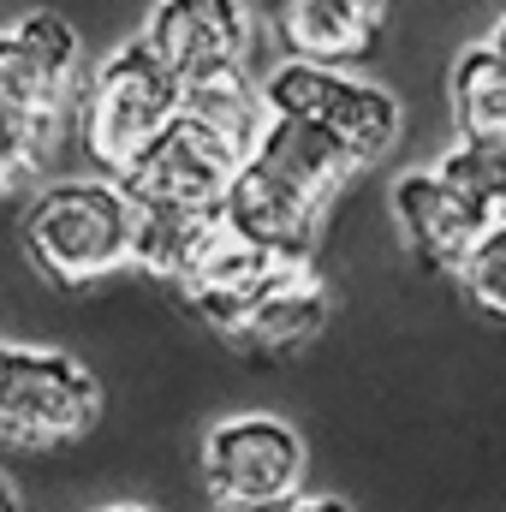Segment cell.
<instances>
[{"label": "cell", "mask_w": 506, "mask_h": 512, "mask_svg": "<svg viewBox=\"0 0 506 512\" xmlns=\"http://www.w3.org/2000/svg\"><path fill=\"white\" fill-rule=\"evenodd\" d=\"M459 280H465V292H471L489 316H506V221L483 233V245L465 256Z\"/></svg>", "instance_id": "ac0fdd59"}, {"label": "cell", "mask_w": 506, "mask_h": 512, "mask_svg": "<svg viewBox=\"0 0 506 512\" xmlns=\"http://www.w3.org/2000/svg\"><path fill=\"white\" fill-rule=\"evenodd\" d=\"M322 322H328V292H322V280H316L310 268H292V274L256 304V316L245 322V340H256L262 352H292V346H304Z\"/></svg>", "instance_id": "5bb4252c"}, {"label": "cell", "mask_w": 506, "mask_h": 512, "mask_svg": "<svg viewBox=\"0 0 506 512\" xmlns=\"http://www.w3.org/2000/svg\"><path fill=\"white\" fill-rule=\"evenodd\" d=\"M185 108V84L179 72L149 48V36H137L126 48H114L84 90V149L114 167V179L131 161L179 120Z\"/></svg>", "instance_id": "7a4b0ae2"}, {"label": "cell", "mask_w": 506, "mask_h": 512, "mask_svg": "<svg viewBox=\"0 0 506 512\" xmlns=\"http://www.w3.org/2000/svg\"><path fill=\"white\" fill-rule=\"evenodd\" d=\"M221 215H227V227H233V233H245L251 245L286 256V262H298V268H310L322 209H316V203H304L298 191H286L280 179H268L251 155H245V167H239V179H233V191H227V209H221Z\"/></svg>", "instance_id": "7c38bea8"}, {"label": "cell", "mask_w": 506, "mask_h": 512, "mask_svg": "<svg viewBox=\"0 0 506 512\" xmlns=\"http://www.w3.org/2000/svg\"><path fill=\"white\" fill-rule=\"evenodd\" d=\"M495 48H501V54H506V24H501V30H495Z\"/></svg>", "instance_id": "7402d4cb"}, {"label": "cell", "mask_w": 506, "mask_h": 512, "mask_svg": "<svg viewBox=\"0 0 506 512\" xmlns=\"http://www.w3.org/2000/svg\"><path fill=\"white\" fill-rule=\"evenodd\" d=\"M292 268H298V262L251 245V239L233 233L227 215H221V227L209 233V245H203L197 262L185 268L179 292H185V304H191L203 322H215V328H227V334H245V322L256 316V304H262Z\"/></svg>", "instance_id": "52a82bcc"}, {"label": "cell", "mask_w": 506, "mask_h": 512, "mask_svg": "<svg viewBox=\"0 0 506 512\" xmlns=\"http://www.w3.org/2000/svg\"><path fill=\"white\" fill-rule=\"evenodd\" d=\"M102 411L96 376L48 346H0V441L66 447Z\"/></svg>", "instance_id": "277c9868"}, {"label": "cell", "mask_w": 506, "mask_h": 512, "mask_svg": "<svg viewBox=\"0 0 506 512\" xmlns=\"http://www.w3.org/2000/svg\"><path fill=\"white\" fill-rule=\"evenodd\" d=\"M251 149H239L227 131H215L209 120L185 114L161 131L126 173L120 191L131 197V209H179V215H221L227 191L239 179Z\"/></svg>", "instance_id": "3957f363"}, {"label": "cell", "mask_w": 506, "mask_h": 512, "mask_svg": "<svg viewBox=\"0 0 506 512\" xmlns=\"http://www.w3.org/2000/svg\"><path fill=\"white\" fill-rule=\"evenodd\" d=\"M78 84V36L54 12H24L12 30H0V108L54 120Z\"/></svg>", "instance_id": "ba28073f"}, {"label": "cell", "mask_w": 506, "mask_h": 512, "mask_svg": "<svg viewBox=\"0 0 506 512\" xmlns=\"http://www.w3.org/2000/svg\"><path fill=\"white\" fill-rule=\"evenodd\" d=\"M42 137H48L42 120L0 108V191H6V185H18V179L42 161Z\"/></svg>", "instance_id": "d6986e66"}, {"label": "cell", "mask_w": 506, "mask_h": 512, "mask_svg": "<svg viewBox=\"0 0 506 512\" xmlns=\"http://www.w3.org/2000/svg\"><path fill=\"white\" fill-rule=\"evenodd\" d=\"M262 102L268 114H286V120H310L328 137H340L358 167L381 161L399 137V102L381 90V84H364V78H346L340 66H310V60H286L262 78Z\"/></svg>", "instance_id": "5b68a950"}, {"label": "cell", "mask_w": 506, "mask_h": 512, "mask_svg": "<svg viewBox=\"0 0 506 512\" xmlns=\"http://www.w3.org/2000/svg\"><path fill=\"white\" fill-rule=\"evenodd\" d=\"M149 48L179 72V84H191L203 72L245 66L251 24L239 0H161L149 18Z\"/></svg>", "instance_id": "30bf717a"}, {"label": "cell", "mask_w": 506, "mask_h": 512, "mask_svg": "<svg viewBox=\"0 0 506 512\" xmlns=\"http://www.w3.org/2000/svg\"><path fill=\"white\" fill-rule=\"evenodd\" d=\"M221 227V215H179V209H137V245L131 262L161 274V280H185V268L209 245V233Z\"/></svg>", "instance_id": "e0dca14e"}, {"label": "cell", "mask_w": 506, "mask_h": 512, "mask_svg": "<svg viewBox=\"0 0 506 512\" xmlns=\"http://www.w3.org/2000/svg\"><path fill=\"white\" fill-rule=\"evenodd\" d=\"M268 24L292 60H358L381 30V0H268Z\"/></svg>", "instance_id": "4fadbf2b"}, {"label": "cell", "mask_w": 506, "mask_h": 512, "mask_svg": "<svg viewBox=\"0 0 506 512\" xmlns=\"http://www.w3.org/2000/svg\"><path fill=\"white\" fill-rule=\"evenodd\" d=\"M0 512H18V495L6 489V477H0Z\"/></svg>", "instance_id": "44dd1931"}, {"label": "cell", "mask_w": 506, "mask_h": 512, "mask_svg": "<svg viewBox=\"0 0 506 512\" xmlns=\"http://www.w3.org/2000/svg\"><path fill=\"white\" fill-rule=\"evenodd\" d=\"M453 114L477 143H506V54L495 42L465 48L453 66Z\"/></svg>", "instance_id": "2e32d148"}, {"label": "cell", "mask_w": 506, "mask_h": 512, "mask_svg": "<svg viewBox=\"0 0 506 512\" xmlns=\"http://www.w3.org/2000/svg\"><path fill=\"white\" fill-rule=\"evenodd\" d=\"M262 512H352L346 501H316V495H292V501H280V507H262Z\"/></svg>", "instance_id": "ffe728a7"}, {"label": "cell", "mask_w": 506, "mask_h": 512, "mask_svg": "<svg viewBox=\"0 0 506 512\" xmlns=\"http://www.w3.org/2000/svg\"><path fill=\"white\" fill-rule=\"evenodd\" d=\"M203 477L209 495L233 512H262L298 495L304 483V441L280 417H227L203 441Z\"/></svg>", "instance_id": "8992f818"}, {"label": "cell", "mask_w": 506, "mask_h": 512, "mask_svg": "<svg viewBox=\"0 0 506 512\" xmlns=\"http://www.w3.org/2000/svg\"><path fill=\"white\" fill-rule=\"evenodd\" d=\"M393 221H399V233H405V245L411 251H423L429 262H441V268H465V256L483 245V233L495 227L441 167H429V173H405L399 185H393Z\"/></svg>", "instance_id": "9c48e42d"}, {"label": "cell", "mask_w": 506, "mask_h": 512, "mask_svg": "<svg viewBox=\"0 0 506 512\" xmlns=\"http://www.w3.org/2000/svg\"><path fill=\"white\" fill-rule=\"evenodd\" d=\"M137 209L120 179H60L24 215V251L54 286H90L131 262Z\"/></svg>", "instance_id": "6da1fadb"}, {"label": "cell", "mask_w": 506, "mask_h": 512, "mask_svg": "<svg viewBox=\"0 0 506 512\" xmlns=\"http://www.w3.org/2000/svg\"><path fill=\"white\" fill-rule=\"evenodd\" d=\"M251 161L268 179H280L286 191H298L304 203H316V209H328V197L358 173V155L340 137H328L310 120H286V114H268L262 137L251 143Z\"/></svg>", "instance_id": "8fae6325"}, {"label": "cell", "mask_w": 506, "mask_h": 512, "mask_svg": "<svg viewBox=\"0 0 506 512\" xmlns=\"http://www.w3.org/2000/svg\"><path fill=\"white\" fill-rule=\"evenodd\" d=\"M185 114L209 120L215 131H227L239 149H251L262 126H268V102L262 84L251 78V66H227V72H203L185 84Z\"/></svg>", "instance_id": "9a60e30c"}, {"label": "cell", "mask_w": 506, "mask_h": 512, "mask_svg": "<svg viewBox=\"0 0 506 512\" xmlns=\"http://www.w3.org/2000/svg\"><path fill=\"white\" fill-rule=\"evenodd\" d=\"M114 512H143V507H114Z\"/></svg>", "instance_id": "603a6c76"}]
</instances>
